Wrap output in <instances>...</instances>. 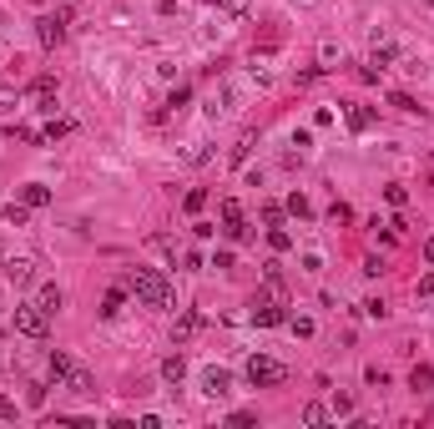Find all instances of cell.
I'll use <instances>...</instances> for the list:
<instances>
[{
  "label": "cell",
  "mask_w": 434,
  "mask_h": 429,
  "mask_svg": "<svg viewBox=\"0 0 434 429\" xmlns=\"http://www.w3.org/2000/svg\"><path fill=\"white\" fill-rule=\"evenodd\" d=\"M248 146H253V137H243V142L232 146V167H243V162H248Z\"/></svg>",
  "instance_id": "obj_36"
},
{
  "label": "cell",
  "mask_w": 434,
  "mask_h": 429,
  "mask_svg": "<svg viewBox=\"0 0 434 429\" xmlns=\"http://www.w3.org/2000/svg\"><path fill=\"white\" fill-rule=\"evenodd\" d=\"M288 212H293V218H313V207H308L303 192H293V197H288Z\"/></svg>",
  "instance_id": "obj_28"
},
{
  "label": "cell",
  "mask_w": 434,
  "mask_h": 429,
  "mask_svg": "<svg viewBox=\"0 0 434 429\" xmlns=\"http://www.w3.org/2000/svg\"><path fill=\"white\" fill-rule=\"evenodd\" d=\"M126 288L137 293V303H142V308H172V303H177V288H172L157 268H132Z\"/></svg>",
  "instance_id": "obj_1"
},
{
  "label": "cell",
  "mask_w": 434,
  "mask_h": 429,
  "mask_svg": "<svg viewBox=\"0 0 434 429\" xmlns=\"http://www.w3.org/2000/svg\"><path fill=\"white\" fill-rule=\"evenodd\" d=\"M263 298H278V303L288 298V283H283V268H278V263H268V278H263Z\"/></svg>",
  "instance_id": "obj_9"
},
{
  "label": "cell",
  "mask_w": 434,
  "mask_h": 429,
  "mask_svg": "<svg viewBox=\"0 0 434 429\" xmlns=\"http://www.w3.org/2000/svg\"><path fill=\"white\" fill-rule=\"evenodd\" d=\"M15 101H20V91H15L10 81H0V106H15Z\"/></svg>",
  "instance_id": "obj_37"
},
{
  "label": "cell",
  "mask_w": 434,
  "mask_h": 429,
  "mask_svg": "<svg viewBox=\"0 0 434 429\" xmlns=\"http://www.w3.org/2000/svg\"><path fill=\"white\" fill-rule=\"evenodd\" d=\"M212 10H223V15H232V20H243V15H248V0H212Z\"/></svg>",
  "instance_id": "obj_21"
},
{
  "label": "cell",
  "mask_w": 434,
  "mask_h": 429,
  "mask_svg": "<svg viewBox=\"0 0 434 429\" xmlns=\"http://www.w3.org/2000/svg\"><path fill=\"white\" fill-rule=\"evenodd\" d=\"M419 293H434V273H429V278H424V283H419Z\"/></svg>",
  "instance_id": "obj_44"
},
{
  "label": "cell",
  "mask_w": 434,
  "mask_h": 429,
  "mask_svg": "<svg viewBox=\"0 0 434 429\" xmlns=\"http://www.w3.org/2000/svg\"><path fill=\"white\" fill-rule=\"evenodd\" d=\"M126 293H132V288H112V293H106V298H101V318H121Z\"/></svg>",
  "instance_id": "obj_12"
},
{
  "label": "cell",
  "mask_w": 434,
  "mask_h": 429,
  "mask_svg": "<svg viewBox=\"0 0 434 429\" xmlns=\"http://www.w3.org/2000/svg\"><path fill=\"white\" fill-rule=\"evenodd\" d=\"M334 414H354V399L349 394H334Z\"/></svg>",
  "instance_id": "obj_40"
},
{
  "label": "cell",
  "mask_w": 434,
  "mask_h": 429,
  "mask_svg": "<svg viewBox=\"0 0 434 429\" xmlns=\"http://www.w3.org/2000/svg\"><path fill=\"white\" fill-rule=\"evenodd\" d=\"M46 369H51V379H56V384H66V374L76 369V363H71L66 354H61V349H51V359H46Z\"/></svg>",
  "instance_id": "obj_14"
},
{
  "label": "cell",
  "mask_w": 434,
  "mask_h": 429,
  "mask_svg": "<svg viewBox=\"0 0 434 429\" xmlns=\"http://www.w3.org/2000/svg\"><path fill=\"white\" fill-rule=\"evenodd\" d=\"M429 6H434V0H429Z\"/></svg>",
  "instance_id": "obj_46"
},
{
  "label": "cell",
  "mask_w": 434,
  "mask_h": 429,
  "mask_svg": "<svg viewBox=\"0 0 434 429\" xmlns=\"http://www.w3.org/2000/svg\"><path fill=\"white\" fill-rule=\"evenodd\" d=\"M394 46H389V40H384V46H374V56H368V66H379V71H389V66H394Z\"/></svg>",
  "instance_id": "obj_20"
},
{
  "label": "cell",
  "mask_w": 434,
  "mask_h": 429,
  "mask_svg": "<svg viewBox=\"0 0 434 429\" xmlns=\"http://www.w3.org/2000/svg\"><path fill=\"white\" fill-rule=\"evenodd\" d=\"M364 313H368V318H384L389 308H384V298H368V303H364Z\"/></svg>",
  "instance_id": "obj_42"
},
{
  "label": "cell",
  "mask_w": 434,
  "mask_h": 429,
  "mask_svg": "<svg viewBox=\"0 0 434 429\" xmlns=\"http://www.w3.org/2000/svg\"><path fill=\"white\" fill-rule=\"evenodd\" d=\"M384 197H389V207H404V202H409V187H404V182H389Z\"/></svg>",
  "instance_id": "obj_25"
},
{
  "label": "cell",
  "mask_w": 434,
  "mask_h": 429,
  "mask_svg": "<svg viewBox=\"0 0 434 429\" xmlns=\"http://www.w3.org/2000/svg\"><path fill=\"white\" fill-rule=\"evenodd\" d=\"M10 329H15L20 338H46V329H51V313L40 308V303H15V313H10Z\"/></svg>",
  "instance_id": "obj_2"
},
{
  "label": "cell",
  "mask_w": 434,
  "mask_h": 429,
  "mask_svg": "<svg viewBox=\"0 0 434 429\" xmlns=\"http://www.w3.org/2000/svg\"><path fill=\"white\" fill-rule=\"evenodd\" d=\"M197 384H202V394H207V399H227V394H232V374H227V369H217V363H212V369H202V379H197Z\"/></svg>",
  "instance_id": "obj_5"
},
{
  "label": "cell",
  "mask_w": 434,
  "mask_h": 429,
  "mask_svg": "<svg viewBox=\"0 0 434 429\" xmlns=\"http://www.w3.org/2000/svg\"><path fill=\"white\" fill-rule=\"evenodd\" d=\"M26 91H31V101L40 106V112H56V76H36Z\"/></svg>",
  "instance_id": "obj_8"
},
{
  "label": "cell",
  "mask_w": 434,
  "mask_h": 429,
  "mask_svg": "<svg viewBox=\"0 0 434 429\" xmlns=\"http://www.w3.org/2000/svg\"><path fill=\"white\" fill-rule=\"evenodd\" d=\"M0 419H15V404L10 399H0Z\"/></svg>",
  "instance_id": "obj_43"
},
{
  "label": "cell",
  "mask_w": 434,
  "mask_h": 429,
  "mask_svg": "<svg viewBox=\"0 0 434 429\" xmlns=\"http://www.w3.org/2000/svg\"><path fill=\"white\" fill-rule=\"evenodd\" d=\"M429 384H434V369H429V363H414V374H409V389H414V394H424Z\"/></svg>",
  "instance_id": "obj_18"
},
{
  "label": "cell",
  "mask_w": 434,
  "mask_h": 429,
  "mask_svg": "<svg viewBox=\"0 0 434 429\" xmlns=\"http://www.w3.org/2000/svg\"><path fill=\"white\" fill-rule=\"evenodd\" d=\"M293 333L298 338H313V318H293Z\"/></svg>",
  "instance_id": "obj_39"
},
{
  "label": "cell",
  "mask_w": 434,
  "mask_h": 429,
  "mask_svg": "<svg viewBox=\"0 0 434 429\" xmlns=\"http://www.w3.org/2000/svg\"><path fill=\"white\" fill-rule=\"evenodd\" d=\"M318 61H323V71H334V61H343V46H334V40H323V46H318Z\"/></svg>",
  "instance_id": "obj_23"
},
{
  "label": "cell",
  "mask_w": 434,
  "mask_h": 429,
  "mask_svg": "<svg viewBox=\"0 0 434 429\" xmlns=\"http://www.w3.org/2000/svg\"><path fill=\"white\" fill-rule=\"evenodd\" d=\"M223 232H227L232 243H248V238H253V227H248L243 218H237V223H223Z\"/></svg>",
  "instance_id": "obj_26"
},
{
  "label": "cell",
  "mask_w": 434,
  "mask_h": 429,
  "mask_svg": "<svg viewBox=\"0 0 434 429\" xmlns=\"http://www.w3.org/2000/svg\"><path fill=\"white\" fill-rule=\"evenodd\" d=\"M227 106H232V91H217V96L207 101V116H223V112H227Z\"/></svg>",
  "instance_id": "obj_29"
},
{
  "label": "cell",
  "mask_w": 434,
  "mask_h": 429,
  "mask_svg": "<svg viewBox=\"0 0 434 429\" xmlns=\"http://www.w3.org/2000/svg\"><path fill=\"white\" fill-rule=\"evenodd\" d=\"M187 101H192V86H177V91H172V96H167V106H172V112H182V106H187Z\"/></svg>",
  "instance_id": "obj_31"
},
{
  "label": "cell",
  "mask_w": 434,
  "mask_h": 429,
  "mask_svg": "<svg viewBox=\"0 0 434 429\" xmlns=\"http://www.w3.org/2000/svg\"><path fill=\"white\" fill-rule=\"evenodd\" d=\"M263 223L278 227V223H283V207H278V202H263Z\"/></svg>",
  "instance_id": "obj_35"
},
{
  "label": "cell",
  "mask_w": 434,
  "mask_h": 429,
  "mask_svg": "<svg viewBox=\"0 0 434 429\" xmlns=\"http://www.w3.org/2000/svg\"><path fill=\"white\" fill-rule=\"evenodd\" d=\"M197 329H202V318H197V313H182V318H177V324H172V338H177V343H182V338H192V333H197Z\"/></svg>",
  "instance_id": "obj_17"
},
{
  "label": "cell",
  "mask_w": 434,
  "mask_h": 429,
  "mask_svg": "<svg viewBox=\"0 0 434 429\" xmlns=\"http://www.w3.org/2000/svg\"><path fill=\"white\" fill-rule=\"evenodd\" d=\"M6 283L10 288H31L36 283V263L31 257H6Z\"/></svg>",
  "instance_id": "obj_7"
},
{
  "label": "cell",
  "mask_w": 434,
  "mask_h": 429,
  "mask_svg": "<svg viewBox=\"0 0 434 429\" xmlns=\"http://www.w3.org/2000/svg\"><path fill=\"white\" fill-rule=\"evenodd\" d=\"M268 248H273V253H288V248H293V232H283V227H268Z\"/></svg>",
  "instance_id": "obj_24"
},
{
  "label": "cell",
  "mask_w": 434,
  "mask_h": 429,
  "mask_svg": "<svg viewBox=\"0 0 434 429\" xmlns=\"http://www.w3.org/2000/svg\"><path fill=\"white\" fill-rule=\"evenodd\" d=\"M283 379H288V369L278 359H268V354L248 359V384H253V389H268V384H283Z\"/></svg>",
  "instance_id": "obj_3"
},
{
  "label": "cell",
  "mask_w": 434,
  "mask_h": 429,
  "mask_svg": "<svg viewBox=\"0 0 434 429\" xmlns=\"http://www.w3.org/2000/svg\"><path fill=\"white\" fill-rule=\"evenodd\" d=\"M26 218H31V207H26V202H10L6 212H0V223H10V227H26Z\"/></svg>",
  "instance_id": "obj_19"
},
{
  "label": "cell",
  "mask_w": 434,
  "mask_h": 429,
  "mask_svg": "<svg viewBox=\"0 0 434 429\" xmlns=\"http://www.w3.org/2000/svg\"><path fill=\"white\" fill-rule=\"evenodd\" d=\"M66 389H71V394H96V379L86 374V369H71V374H66Z\"/></svg>",
  "instance_id": "obj_16"
},
{
  "label": "cell",
  "mask_w": 434,
  "mask_h": 429,
  "mask_svg": "<svg viewBox=\"0 0 434 429\" xmlns=\"http://www.w3.org/2000/svg\"><path fill=\"white\" fill-rule=\"evenodd\" d=\"M36 303L46 308V313H61V303H66V293H61L56 283H40V288H36Z\"/></svg>",
  "instance_id": "obj_10"
},
{
  "label": "cell",
  "mask_w": 434,
  "mask_h": 429,
  "mask_svg": "<svg viewBox=\"0 0 434 429\" xmlns=\"http://www.w3.org/2000/svg\"><path fill=\"white\" fill-rule=\"evenodd\" d=\"M343 121H349V132H368V126H374V112H368V106H349Z\"/></svg>",
  "instance_id": "obj_13"
},
{
  "label": "cell",
  "mask_w": 434,
  "mask_h": 429,
  "mask_svg": "<svg viewBox=\"0 0 434 429\" xmlns=\"http://www.w3.org/2000/svg\"><path fill=\"white\" fill-rule=\"evenodd\" d=\"M253 324L257 329H278V324H288V308L283 303H278V298H253Z\"/></svg>",
  "instance_id": "obj_4"
},
{
  "label": "cell",
  "mask_w": 434,
  "mask_h": 429,
  "mask_svg": "<svg viewBox=\"0 0 434 429\" xmlns=\"http://www.w3.org/2000/svg\"><path fill=\"white\" fill-rule=\"evenodd\" d=\"M20 202H26V207H46L51 202V187L46 182H26V187H20Z\"/></svg>",
  "instance_id": "obj_11"
},
{
  "label": "cell",
  "mask_w": 434,
  "mask_h": 429,
  "mask_svg": "<svg viewBox=\"0 0 434 429\" xmlns=\"http://www.w3.org/2000/svg\"><path fill=\"white\" fill-rule=\"evenodd\" d=\"M237 218H243V202H237V197H223V223H237Z\"/></svg>",
  "instance_id": "obj_32"
},
{
  "label": "cell",
  "mask_w": 434,
  "mask_h": 429,
  "mask_svg": "<svg viewBox=\"0 0 434 429\" xmlns=\"http://www.w3.org/2000/svg\"><path fill=\"white\" fill-rule=\"evenodd\" d=\"M303 424H308V429L329 424V409H323V404H303Z\"/></svg>",
  "instance_id": "obj_22"
},
{
  "label": "cell",
  "mask_w": 434,
  "mask_h": 429,
  "mask_svg": "<svg viewBox=\"0 0 434 429\" xmlns=\"http://www.w3.org/2000/svg\"><path fill=\"white\" fill-rule=\"evenodd\" d=\"M253 419H257L253 409H232V414H227V424H237V429H243V424H253Z\"/></svg>",
  "instance_id": "obj_38"
},
{
  "label": "cell",
  "mask_w": 434,
  "mask_h": 429,
  "mask_svg": "<svg viewBox=\"0 0 434 429\" xmlns=\"http://www.w3.org/2000/svg\"><path fill=\"white\" fill-rule=\"evenodd\" d=\"M182 207H187V212H202V207H207V187H192Z\"/></svg>",
  "instance_id": "obj_30"
},
{
  "label": "cell",
  "mask_w": 434,
  "mask_h": 429,
  "mask_svg": "<svg viewBox=\"0 0 434 429\" xmlns=\"http://www.w3.org/2000/svg\"><path fill=\"white\" fill-rule=\"evenodd\" d=\"M66 132H71V121H46V142H61Z\"/></svg>",
  "instance_id": "obj_34"
},
{
  "label": "cell",
  "mask_w": 434,
  "mask_h": 429,
  "mask_svg": "<svg viewBox=\"0 0 434 429\" xmlns=\"http://www.w3.org/2000/svg\"><path fill=\"white\" fill-rule=\"evenodd\" d=\"M36 36H40V46H61V40H66V15H40L36 20Z\"/></svg>",
  "instance_id": "obj_6"
},
{
  "label": "cell",
  "mask_w": 434,
  "mask_h": 429,
  "mask_svg": "<svg viewBox=\"0 0 434 429\" xmlns=\"http://www.w3.org/2000/svg\"><path fill=\"white\" fill-rule=\"evenodd\" d=\"M329 218H334V223H354V207H349V202H334Z\"/></svg>",
  "instance_id": "obj_33"
},
{
  "label": "cell",
  "mask_w": 434,
  "mask_h": 429,
  "mask_svg": "<svg viewBox=\"0 0 434 429\" xmlns=\"http://www.w3.org/2000/svg\"><path fill=\"white\" fill-rule=\"evenodd\" d=\"M424 257H429V263H434V238H429V243H424Z\"/></svg>",
  "instance_id": "obj_45"
},
{
  "label": "cell",
  "mask_w": 434,
  "mask_h": 429,
  "mask_svg": "<svg viewBox=\"0 0 434 429\" xmlns=\"http://www.w3.org/2000/svg\"><path fill=\"white\" fill-rule=\"evenodd\" d=\"M182 374H187V359H182V354H167V359H162V379H167V384H182Z\"/></svg>",
  "instance_id": "obj_15"
},
{
  "label": "cell",
  "mask_w": 434,
  "mask_h": 429,
  "mask_svg": "<svg viewBox=\"0 0 434 429\" xmlns=\"http://www.w3.org/2000/svg\"><path fill=\"white\" fill-rule=\"evenodd\" d=\"M303 268H308V273H323V253H303Z\"/></svg>",
  "instance_id": "obj_41"
},
{
  "label": "cell",
  "mask_w": 434,
  "mask_h": 429,
  "mask_svg": "<svg viewBox=\"0 0 434 429\" xmlns=\"http://www.w3.org/2000/svg\"><path fill=\"white\" fill-rule=\"evenodd\" d=\"M389 106H394V112H409V116L419 112V106H414V96H409V91H394V96H389Z\"/></svg>",
  "instance_id": "obj_27"
}]
</instances>
